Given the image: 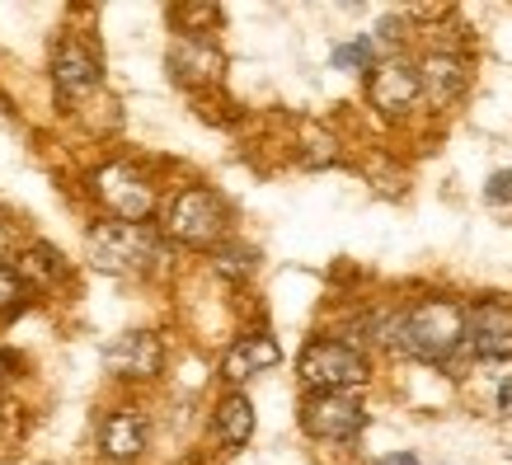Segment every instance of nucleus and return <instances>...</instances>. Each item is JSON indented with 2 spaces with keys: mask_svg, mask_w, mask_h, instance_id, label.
Segmentation results:
<instances>
[{
  "mask_svg": "<svg viewBox=\"0 0 512 465\" xmlns=\"http://www.w3.org/2000/svg\"><path fill=\"white\" fill-rule=\"evenodd\" d=\"M466 339V310L451 301H423L404 315V353L423 362H447Z\"/></svg>",
  "mask_w": 512,
  "mask_h": 465,
  "instance_id": "1",
  "label": "nucleus"
},
{
  "mask_svg": "<svg viewBox=\"0 0 512 465\" xmlns=\"http://www.w3.org/2000/svg\"><path fill=\"white\" fill-rule=\"evenodd\" d=\"M90 259L104 273H146L160 259V240L151 226L137 221H104L90 231Z\"/></svg>",
  "mask_w": 512,
  "mask_h": 465,
  "instance_id": "2",
  "label": "nucleus"
},
{
  "mask_svg": "<svg viewBox=\"0 0 512 465\" xmlns=\"http://www.w3.org/2000/svg\"><path fill=\"white\" fill-rule=\"evenodd\" d=\"M221 231H226V207H221V198L207 193V188H184V193L170 202V212H165V235L179 240V245L207 249L221 240Z\"/></svg>",
  "mask_w": 512,
  "mask_h": 465,
  "instance_id": "3",
  "label": "nucleus"
},
{
  "mask_svg": "<svg viewBox=\"0 0 512 465\" xmlns=\"http://www.w3.org/2000/svg\"><path fill=\"white\" fill-rule=\"evenodd\" d=\"M301 381L315 395H325V390H353L367 381V357L339 339H315L301 353Z\"/></svg>",
  "mask_w": 512,
  "mask_h": 465,
  "instance_id": "4",
  "label": "nucleus"
},
{
  "mask_svg": "<svg viewBox=\"0 0 512 465\" xmlns=\"http://www.w3.org/2000/svg\"><path fill=\"white\" fill-rule=\"evenodd\" d=\"M301 423L311 437H325V442H353L362 428H367V409L357 395L348 390H325V395H311L301 404Z\"/></svg>",
  "mask_w": 512,
  "mask_h": 465,
  "instance_id": "5",
  "label": "nucleus"
},
{
  "mask_svg": "<svg viewBox=\"0 0 512 465\" xmlns=\"http://www.w3.org/2000/svg\"><path fill=\"white\" fill-rule=\"evenodd\" d=\"M94 193L104 198V207H109L118 221L146 226V217L156 212V188L146 184L132 165H104V170L94 174Z\"/></svg>",
  "mask_w": 512,
  "mask_h": 465,
  "instance_id": "6",
  "label": "nucleus"
},
{
  "mask_svg": "<svg viewBox=\"0 0 512 465\" xmlns=\"http://www.w3.org/2000/svg\"><path fill=\"white\" fill-rule=\"evenodd\" d=\"M480 362H508L512 357V315L494 301L470 310L466 320V339H461Z\"/></svg>",
  "mask_w": 512,
  "mask_h": 465,
  "instance_id": "7",
  "label": "nucleus"
},
{
  "mask_svg": "<svg viewBox=\"0 0 512 465\" xmlns=\"http://www.w3.org/2000/svg\"><path fill=\"white\" fill-rule=\"evenodd\" d=\"M160 362H165V348H160V339L146 334V329L118 334V339L104 348V367H109L113 376H137V381H146V376H160Z\"/></svg>",
  "mask_w": 512,
  "mask_h": 465,
  "instance_id": "8",
  "label": "nucleus"
},
{
  "mask_svg": "<svg viewBox=\"0 0 512 465\" xmlns=\"http://www.w3.org/2000/svg\"><path fill=\"white\" fill-rule=\"evenodd\" d=\"M367 94H372V104L381 113H404L419 99V71L409 62H381V66H372Z\"/></svg>",
  "mask_w": 512,
  "mask_h": 465,
  "instance_id": "9",
  "label": "nucleus"
},
{
  "mask_svg": "<svg viewBox=\"0 0 512 465\" xmlns=\"http://www.w3.org/2000/svg\"><path fill=\"white\" fill-rule=\"evenodd\" d=\"M52 80H57L62 99H85L99 85V57L80 43H62L57 57H52Z\"/></svg>",
  "mask_w": 512,
  "mask_h": 465,
  "instance_id": "10",
  "label": "nucleus"
},
{
  "mask_svg": "<svg viewBox=\"0 0 512 465\" xmlns=\"http://www.w3.org/2000/svg\"><path fill=\"white\" fill-rule=\"evenodd\" d=\"M282 362V348L268 334H245L240 343H231V353L221 357V376L226 381H249V376L268 372Z\"/></svg>",
  "mask_w": 512,
  "mask_h": 465,
  "instance_id": "11",
  "label": "nucleus"
},
{
  "mask_svg": "<svg viewBox=\"0 0 512 465\" xmlns=\"http://www.w3.org/2000/svg\"><path fill=\"white\" fill-rule=\"evenodd\" d=\"M170 71L184 80V85H207V80L221 76V52L207 47L202 38H179L170 52Z\"/></svg>",
  "mask_w": 512,
  "mask_h": 465,
  "instance_id": "12",
  "label": "nucleus"
},
{
  "mask_svg": "<svg viewBox=\"0 0 512 465\" xmlns=\"http://www.w3.org/2000/svg\"><path fill=\"white\" fill-rule=\"evenodd\" d=\"M461 90H466V62L451 52H433L419 71V94H428L433 104H451Z\"/></svg>",
  "mask_w": 512,
  "mask_h": 465,
  "instance_id": "13",
  "label": "nucleus"
},
{
  "mask_svg": "<svg viewBox=\"0 0 512 465\" xmlns=\"http://www.w3.org/2000/svg\"><path fill=\"white\" fill-rule=\"evenodd\" d=\"M99 447L109 451L113 461H132L141 447H146V419L141 414H109L104 419V433H99Z\"/></svg>",
  "mask_w": 512,
  "mask_h": 465,
  "instance_id": "14",
  "label": "nucleus"
},
{
  "mask_svg": "<svg viewBox=\"0 0 512 465\" xmlns=\"http://www.w3.org/2000/svg\"><path fill=\"white\" fill-rule=\"evenodd\" d=\"M217 437L226 447H245L249 437H254V404L245 395H226L217 404Z\"/></svg>",
  "mask_w": 512,
  "mask_h": 465,
  "instance_id": "15",
  "label": "nucleus"
},
{
  "mask_svg": "<svg viewBox=\"0 0 512 465\" xmlns=\"http://www.w3.org/2000/svg\"><path fill=\"white\" fill-rule=\"evenodd\" d=\"M24 278H33V282H57L62 278V254H57V249L52 245H33L29 254H24V259H19V282Z\"/></svg>",
  "mask_w": 512,
  "mask_h": 465,
  "instance_id": "16",
  "label": "nucleus"
},
{
  "mask_svg": "<svg viewBox=\"0 0 512 465\" xmlns=\"http://www.w3.org/2000/svg\"><path fill=\"white\" fill-rule=\"evenodd\" d=\"M217 273H226V278H245V273H254V249L221 245L217 249Z\"/></svg>",
  "mask_w": 512,
  "mask_h": 465,
  "instance_id": "17",
  "label": "nucleus"
},
{
  "mask_svg": "<svg viewBox=\"0 0 512 465\" xmlns=\"http://www.w3.org/2000/svg\"><path fill=\"white\" fill-rule=\"evenodd\" d=\"M334 66H339V71H362V66H372V38H357V43L339 47V52H334Z\"/></svg>",
  "mask_w": 512,
  "mask_h": 465,
  "instance_id": "18",
  "label": "nucleus"
},
{
  "mask_svg": "<svg viewBox=\"0 0 512 465\" xmlns=\"http://www.w3.org/2000/svg\"><path fill=\"white\" fill-rule=\"evenodd\" d=\"M19 301H24V282H19L15 268L0 264V310H15Z\"/></svg>",
  "mask_w": 512,
  "mask_h": 465,
  "instance_id": "19",
  "label": "nucleus"
},
{
  "mask_svg": "<svg viewBox=\"0 0 512 465\" xmlns=\"http://www.w3.org/2000/svg\"><path fill=\"white\" fill-rule=\"evenodd\" d=\"M174 15H179V19H188V24H217V19H221V10H217V5H179Z\"/></svg>",
  "mask_w": 512,
  "mask_h": 465,
  "instance_id": "20",
  "label": "nucleus"
},
{
  "mask_svg": "<svg viewBox=\"0 0 512 465\" xmlns=\"http://www.w3.org/2000/svg\"><path fill=\"white\" fill-rule=\"evenodd\" d=\"M503 198H512V170H498L489 179V202H503Z\"/></svg>",
  "mask_w": 512,
  "mask_h": 465,
  "instance_id": "21",
  "label": "nucleus"
},
{
  "mask_svg": "<svg viewBox=\"0 0 512 465\" xmlns=\"http://www.w3.org/2000/svg\"><path fill=\"white\" fill-rule=\"evenodd\" d=\"M376 465H419V456L414 451H395V456H381Z\"/></svg>",
  "mask_w": 512,
  "mask_h": 465,
  "instance_id": "22",
  "label": "nucleus"
},
{
  "mask_svg": "<svg viewBox=\"0 0 512 465\" xmlns=\"http://www.w3.org/2000/svg\"><path fill=\"white\" fill-rule=\"evenodd\" d=\"M498 409H512V367L503 376V386H498Z\"/></svg>",
  "mask_w": 512,
  "mask_h": 465,
  "instance_id": "23",
  "label": "nucleus"
}]
</instances>
